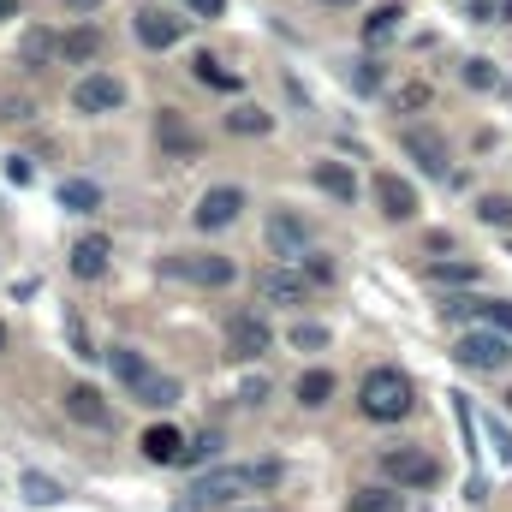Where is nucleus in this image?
<instances>
[{
	"label": "nucleus",
	"instance_id": "1",
	"mask_svg": "<svg viewBox=\"0 0 512 512\" xmlns=\"http://www.w3.org/2000/svg\"><path fill=\"white\" fill-rule=\"evenodd\" d=\"M358 405H364V417H376V423H399L405 411H411V382L399 376V370H370L364 387H358Z\"/></svg>",
	"mask_w": 512,
	"mask_h": 512
},
{
	"label": "nucleus",
	"instance_id": "2",
	"mask_svg": "<svg viewBox=\"0 0 512 512\" xmlns=\"http://www.w3.org/2000/svg\"><path fill=\"white\" fill-rule=\"evenodd\" d=\"M280 477V465H251V471H209L197 489H191V507H221V501H239V495H251L262 483H274Z\"/></svg>",
	"mask_w": 512,
	"mask_h": 512
},
{
	"label": "nucleus",
	"instance_id": "3",
	"mask_svg": "<svg viewBox=\"0 0 512 512\" xmlns=\"http://www.w3.org/2000/svg\"><path fill=\"white\" fill-rule=\"evenodd\" d=\"M453 358H459L465 370H507V364H512V346L495 334V322H489V328H471V334H459Z\"/></svg>",
	"mask_w": 512,
	"mask_h": 512
},
{
	"label": "nucleus",
	"instance_id": "4",
	"mask_svg": "<svg viewBox=\"0 0 512 512\" xmlns=\"http://www.w3.org/2000/svg\"><path fill=\"white\" fill-rule=\"evenodd\" d=\"M382 471L393 477V483H405V489H429L435 477H441V465L429 459V453H417V447H393L382 459Z\"/></svg>",
	"mask_w": 512,
	"mask_h": 512
},
{
	"label": "nucleus",
	"instance_id": "5",
	"mask_svg": "<svg viewBox=\"0 0 512 512\" xmlns=\"http://www.w3.org/2000/svg\"><path fill=\"white\" fill-rule=\"evenodd\" d=\"M126 102V90H120V78H108V72H90V78H78V90H72V108L78 114H114Z\"/></svg>",
	"mask_w": 512,
	"mask_h": 512
},
{
	"label": "nucleus",
	"instance_id": "6",
	"mask_svg": "<svg viewBox=\"0 0 512 512\" xmlns=\"http://www.w3.org/2000/svg\"><path fill=\"white\" fill-rule=\"evenodd\" d=\"M274 346V334H268V322L256 316V310H239L233 322H227V352L233 358H262Z\"/></svg>",
	"mask_w": 512,
	"mask_h": 512
},
{
	"label": "nucleus",
	"instance_id": "7",
	"mask_svg": "<svg viewBox=\"0 0 512 512\" xmlns=\"http://www.w3.org/2000/svg\"><path fill=\"white\" fill-rule=\"evenodd\" d=\"M239 209H245V191H239V185H215V191H203V203H197V227H203V233H209V227H233Z\"/></svg>",
	"mask_w": 512,
	"mask_h": 512
},
{
	"label": "nucleus",
	"instance_id": "8",
	"mask_svg": "<svg viewBox=\"0 0 512 512\" xmlns=\"http://www.w3.org/2000/svg\"><path fill=\"white\" fill-rule=\"evenodd\" d=\"M399 143H405V155H411V161H417L423 173H435V179H447V143H441L435 131L411 126L405 137H399Z\"/></svg>",
	"mask_w": 512,
	"mask_h": 512
},
{
	"label": "nucleus",
	"instance_id": "9",
	"mask_svg": "<svg viewBox=\"0 0 512 512\" xmlns=\"http://www.w3.org/2000/svg\"><path fill=\"white\" fill-rule=\"evenodd\" d=\"M256 298H268V304H304V274H292V268H256Z\"/></svg>",
	"mask_w": 512,
	"mask_h": 512
},
{
	"label": "nucleus",
	"instance_id": "10",
	"mask_svg": "<svg viewBox=\"0 0 512 512\" xmlns=\"http://www.w3.org/2000/svg\"><path fill=\"white\" fill-rule=\"evenodd\" d=\"M66 417H78V423H90V429H108V423H114V411L102 405V393L90 382L66 387Z\"/></svg>",
	"mask_w": 512,
	"mask_h": 512
},
{
	"label": "nucleus",
	"instance_id": "11",
	"mask_svg": "<svg viewBox=\"0 0 512 512\" xmlns=\"http://www.w3.org/2000/svg\"><path fill=\"white\" fill-rule=\"evenodd\" d=\"M268 245H274V256H304V245H310V227L298 221V215H268Z\"/></svg>",
	"mask_w": 512,
	"mask_h": 512
},
{
	"label": "nucleus",
	"instance_id": "12",
	"mask_svg": "<svg viewBox=\"0 0 512 512\" xmlns=\"http://www.w3.org/2000/svg\"><path fill=\"white\" fill-rule=\"evenodd\" d=\"M173 274H185L197 286H227L233 280V262L227 256H173Z\"/></svg>",
	"mask_w": 512,
	"mask_h": 512
},
{
	"label": "nucleus",
	"instance_id": "13",
	"mask_svg": "<svg viewBox=\"0 0 512 512\" xmlns=\"http://www.w3.org/2000/svg\"><path fill=\"white\" fill-rule=\"evenodd\" d=\"M108 251H114V245H108L102 233H84V239L72 245V274H78V280H102V274H108Z\"/></svg>",
	"mask_w": 512,
	"mask_h": 512
},
{
	"label": "nucleus",
	"instance_id": "14",
	"mask_svg": "<svg viewBox=\"0 0 512 512\" xmlns=\"http://www.w3.org/2000/svg\"><path fill=\"white\" fill-rule=\"evenodd\" d=\"M137 42L143 48H173L179 42V18H167L161 6H143L137 12Z\"/></svg>",
	"mask_w": 512,
	"mask_h": 512
},
{
	"label": "nucleus",
	"instance_id": "15",
	"mask_svg": "<svg viewBox=\"0 0 512 512\" xmlns=\"http://www.w3.org/2000/svg\"><path fill=\"white\" fill-rule=\"evenodd\" d=\"M143 459H155V465H179V459H185V435H179L173 423L143 429Z\"/></svg>",
	"mask_w": 512,
	"mask_h": 512
},
{
	"label": "nucleus",
	"instance_id": "16",
	"mask_svg": "<svg viewBox=\"0 0 512 512\" xmlns=\"http://www.w3.org/2000/svg\"><path fill=\"white\" fill-rule=\"evenodd\" d=\"M376 197H382V215H393V221H411V215H417V191H411L399 173H382V179H376Z\"/></svg>",
	"mask_w": 512,
	"mask_h": 512
},
{
	"label": "nucleus",
	"instance_id": "17",
	"mask_svg": "<svg viewBox=\"0 0 512 512\" xmlns=\"http://www.w3.org/2000/svg\"><path fill=\"white\" fill-rule=\"evenodd\" d=\"M96 54H102V30H96V24H78V30L60 36V60H66V66H90Z\"/></svg>",
	"mask_w": 512,
	"mask_h": 512
},
{
	"label": "nucleus",
	"instance_id": "18",
	"mask_svg": "<svg viewBox=\"0 0 512 512\" xmlns=\"http://www.w3.org/2000/svg\"><path fill=\"white\" fill-rule=\"evenodd\" d=\"M316 185H322L328 197H340V203L358 197V179H352V167H340V161H322V167H316Z\"/></svg>",
	"mask_w": 512,
	"mask_h": 512
},
{
	"label": "nucleus",
	"instance_id": "19",
	"mask_svg": "<svg viewBox=\"0 0 512 512\" xmlns=\"http://www.w3.org/2000/svg\"><path fill=\"white\" fill-rule=\"evenodd\" d=\"M60 209H72V215L102 209V185H90V179H66V185H60Z\"/></svg>",
	"mask_w": 512,
	"mask_h": 512
},
{
	"label": "nucleus",
	"instance_id": "20",
	"mask_svg": "<svg viewBox=\"0 0 512 512\" xmlns=\"http://www.w3.org/2000/svg\"><path fill=\"white\" fill-rule=\"evenodd\" d=\"M155 137H161V149H173V155H191V149H197V137L185 131V120H179L173 108H167V114L155 120Z\"/></svg>",
	"mask_w": 512,
	"mask_h": 512
},
{
	"label": "nucleus",
	"instance_id": "21",
	"mask_svg": "<svg viewBox=\"0 0 512 512\" xmlns=\"http://www.w3.org/2000/svg\"><path fill=\"white\" fill-rule=\"evenodd\" d=\"M48 54H60V42H54L48 30H24V42H18V60H24V66H48Z\"/></svg>",
	"mask_w": 512,
	"mask_h": 512
},
{
	"label": "nucleus",
	"instance_id": "22",
	"mask_svg": "<svg viewBox=\"0 0 512 512\" xmlns=\"http://www.w3.org/2000/svg\"><path fill=\"white\" fill-rule=\"evenodd\" d=\"M108 364H114V376H120V382H149V364H143V352H131V346H114V352H108Z\"/></svg>",
	"mask_w": 512,
	"mask_h": 512
},
{
	"label": "nucleus",
	"instance_id": "23",
	"mask_svg": "<svg viewBox=\"0 0 512 512\" xmlns=\"http://www.w3.org/2000/svg\"><path fill=\"white\" fill-rule=\"evenodd\" d=\"M66 489L54 483V477H42V471H24V501H36V507H54Z\"/></svg>",
	"mask_w": 512,
	"mask_h": 512
},
{
	"label": "nucleus",
	"instance_id": "24",
	"mask_svg": "<svg viewBox=\"0 0 512 512\" xmlns=\"http://www.w3.org/2000/svg\"><path fill=\"white\" fill-rule=\"evenodd\" d=\"M399 18H405L399 6H376V12L364 18V42H387V36L399 30Z\"/></svg>",
	"mask_w": 512,
	"mask_h": 512
},
{
	"label": "nucleus",
	"instance_id": "25",
	"mask_svg": "<svg viewBox=\"0 0 512 512\" xmlns=\"http://www.w3.org/2000/svg\"><path fill=\"white\" fill-rule=\"evenodd\" d=\"M191 66H197V84H215V90H239V78H233V72H227L221 60H209V54H197Z\"/></svg>",
	"mask_w": 512,
	"mask_h": 512
},
{
	"label": "nucleus",
	"instance_id": "26",
	"mask_svg": "<svg viewBox=\"0 0 512 512\" xmlns=\"http://www.w3.org/2000/svg\"><path fill=\"white\" fill-rule=\"evenodd\" d=\"M328 393H334V376H328V370L298 376V399H304V405H328Z\"/></svg>",
	"mask_w": 512,
	"mask_h": 512
},
{
	"label": "nucleus",
	"instance_id": "27",
	"mask_svg": "<svg viewBox=\"0 0 512 512\" xmlns=\"http://www.w3.org/2000/svg\"><path fill=\"white\" fill-rule=\"evenodd\" d=\"M137 399L143 405H173L179 399V382L173 376H149V382H137Z\"/></svg>",
	"mask_w": 512,
	"mask_h": 512
},
{
	"label": "nucleus",
	"instance_id": "28",
	"mask_svg": "<svg viewBox=\"0 0 512 512\" xmlns=\"http://www.w3.org/2000/svg\"><path fill=\"white\" fill-rule=\"evenodd\" d=\"M227 131H239V137H262V131H268V114H262V108H233V114H227Z\"/></svg>",
	"mask_w": 512,
	"mask_h": 512
},
{
	"label": "nucleus",
	"instance_id": "29",
	"mask_svg": "<svg viewBox=\"0 0 512 512\" xmlns=\"http://www.w3.org/2000/svg\"><path fill=\"white\" fill-rule=\"evenodd\" d=\"M429 280H435V286H471V280H477V268H471V262H435V268H429Z\"/></svg>",
	"mask_w": 512,
	"mask_h": 512
},
{
	"label": "nucleus",
	"instance_id": "30",
	"mask_svg": "<svg viewBox=\"0 0 512 512\" xmlns=\"http://www.w3.org/2000/svg\"><path fill=\"white\" fill-rule=\"evenodd\" d=\"M393 507H399L393 489H358V495H352V512H393Z\"/></svg>",
	"mask_w": 512,
	"mask_h": 512
},
{
	"label": "nucleus",
	"instance_id": "31",
	"mask_svg": "<svg viewBox=\"0 0 512 512\" xmlns=\"http://www.w3.org/2000/svg\"><path fill=\"white\" fill-rule=\"evenodd\" d=\"M483 227H501V233H512V197H483Z\"/></svg>",
	"mask_w": 512,
	"mask_h": 512
},
{
	"label": "nucleus",
	"instance_id": "32",
	"mask_svg": "<svg viewBox=\"0 0 512 512\" xmlns=\"http://www.w3.org/2000/svg\"><path fill=\"white\" fill-rule=\"evenodd\" d=\"M292 346H298V352H322V346H328V328H322V322H298V328H292Z\"/></svg>",
	"mask_w": 512,
	"mask_h": 512
},
{
	"label": "nucleus",
	"instance_id": "33",
	"mask_svg": "<svg viewBox=\"0 0 512 512\" xmlns=\"http://www.w3.org/2000/svg\"><path fill=\"white\" fill-rule=\"evenodd\" d=\"M221 453V435H197V441H185V459L179 465H203V459H215Z\"/></svg>",
	"mask_w": 512,
	"mask_h": 512
},
{
	"label": "nucleus",
	"instance_id": "34",
	"mask_svg": "<svg viewBox=\"0 0 512 512\" xmlns=\"http://www.w3.org/2000/svg\"><path fill=\"white\" fill-rule=\"evenodd\" d=\"M465 84L471 90H495V66L489 60H465Z\"/></svg>",
	"mask_w": 512,
	"mask_h": 512
},
{
	"label": "nucleus",
	"instance_id": "35",
	"mask_svg": "<svg viewBox=\"0 0 512 512\" xmlns=\"http://www.w3.org/2000/svg\"><path fill=\"white\" fill-rule=\"evenodd\" d=\"M483 316H489L495 328H507V334H512V304H495V298H489V304H483Z\"/></svg>",
	"mask_w": 512,
	"mask_h": 512
},
{
	"label": "nucleus",
	"instance_id": "36",
	"mask_svg": "<svg viewBox=\"0 0 512 512\" xmlns=\"http://www.w3.org/2000/svg\"><path fill=\"white\" fill-rule=\"evenodd\" d=\"M6 179H12V185H30V161H24V155H6Z\"/></svg>",
	"mask_w": 512,
	"mask_h": 512
},
{
	"label": "nucleus",
	"instance_id": "37",
	"mask_svg": "<svg viewBox=\"0 0 512 512\" xmlns=\"http://www.w3.org/2000/svg\"><path fill=\"white\" fill-rule=\"evenodd\" d=\"M185 6H191L197 18H221V12H227V0H185Z\"/></svg>",
	"mask_w": 512,
	"mask_h": 512
},
{
	"label": "nucleus",
	"instance_id": "38",
	"mask_svg": "<svg viewBox=\"0 0 512 512\" xmlns=\"http://www.w3.org/2000/svg\"><path fill=\"white\" fill-rule=\"evenodd\" d=\"M262 393H268V382H262V376H256V382H245V387H239V399H245V405H256Z\"/></svg>",
	"mask_w": 512,
	"mask_h": 512
},
{
	"label": "nucleus",
	"instance_id": "39",
	"mask_svg": "<svg viewBox=\"0 0 512 512\" xmlns=\"http://www.w3.org/2000/svg\"><path fill=\"white\" fill-rule=\"evenodd\" d=\"M495 447H501V459L512 465V435H507V429H495Z\"/></svg>",
	"mask_w": 512,
	"mask_h": 512
},
{
	"label": "nucleus",
	"instance_id": "40",
	"mask_svg": "<svg viewBox=\"0 0 512 512\" xmlns=\"http://www.w3.org/2000/svg\"><path fill=\"white\" fill-rule=\"evenodd\" d=\"M66 6H72V12H90V6H102V0H66Z\"/></svg>",
	"mask_w": 512,
	"mask_h": 512
},
{
	"label": "nucleus",
	"instance_id": "41",
	"mask_svg": "<svg viewBox=\"0 0 512 512\" xmlns=\"http://www.w3.org/2000/svg\"><path fill=\"white\" fill-rule=\"evenodd\" d=\"M316 6H352V0H316Z\"/></svg>",
	"mask_w": 512,
	"mask_h": 512
},
{
	"label": "nucleus",
	"instance_id": "42",
	"mask_svg": "<svg viewBox=\"0 0 512 512\" xmlns=\"http://www.w3.org/2000/svg\"><path fill=\"white\" fill-rule=\"evenodd\" d=\"M501 18H512V0H501Z\"/></svg>",
	"mask_w": 512,
	"mask_h": 512
},
{
	"label": "nucleus",
	"instance_id": "43",
	"mask_svg": "<svg viewBox=\"0 0 512 512\" xmlns=\"http://www.w3.org/2000/svg\"><path fill=\"white\" fill-rule=\"evenodd\" d=\"M0 18H12V6H6V0H0Z\"/></svg>",
	"mask_w": 512,
	"mask_h": 512
},
{
	"label": "nucleus",
	"instance_id": "44",
	"mask_svg": "<svg viewBox=\"0 0 512 512\" xmlns=\"http://www.w3.org/2000/svg\"><path fill=\"white\" fill-rule=\"evenodd\" d=\"M0 346H6V328H0Z\"/></svg>",
	"mask_w": 512,
	"mask_h": 512
},
{
	"label": "nucleus",
	"instance_id": "45",
	"mask_svg": "<svg viewBox=\"0 0 512 512\" xmlns=\"http://www.w3.org/2000/svg\"><path fill=\"white\" fill-rule=\"evenodd\" d=\"M507 405H512V393H507Z\"/></svg>",
	"mask_w": 512,
	"mask_h": 512
}]
</instances>
